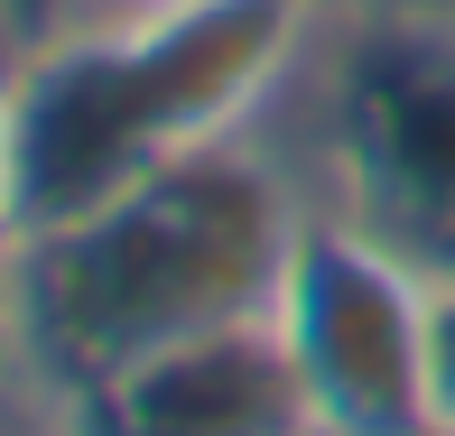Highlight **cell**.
Wrapping results in <instances>:
<instances>
[{
  "mask_svg": "<svg viewBox=\"0 0 455 436\" xmlns=\"http://www.w3.org/2000/svg\"><path fill=\"white\" fill-rule=\"evenodd\" d=\"M325 19H363V10H427V0H316Z\"/></svg>",
  "mask_w": 455,
  "mask_h": 436,
  "instance_id": "10",
  "label": "cell"
},
{
  "mask_svg": "<svg viewBox=\"0 0 455 436\" xmlns=\"http://www.w3.org/2000/svg\"><path fill=\"white\" fill-rule=\"evenodd\" d=\"M307 204L316 186L288 131H251L121 186L75 223L19 233L0 251V325L37 408L56 418L168 344L260 325Z\"/></svg>",
  "mask_w": 455,
  "mask_h": 436,
  "instance_id": "1",
  "label": "cell"
},
{
  "mask_svg": "<svg viewBox=\"0 0 455 436\" xmlns=\"http://www.w3.org/2000/svg\"><path fill=\"white\" fill-rule=\"evenodd\" d=\"M279 121L307 186L455 279V0L325 19Z\"/></svg>",
  "mask_w": 455,
  "mask_h": 436,
  "instance_id": "3",
  "label": "cell"
},
{
  "mask_svg": "<svg viewBox=\"0 0 455 436\" xmlns=\"http://www.w3.org/2000/svg\"><path fill=\"white\" fill-rule=\"evenodd\" d=\"M0 56H19V10L0 0Z\"/></svg>",
  "mask_w": 455,
  "mask_h": 436,
  "instance_id": "11",
  "label": "cell"
},
{
  "mask_svg": "<svg viewBox=\"0 0 455 436\" xmlns=\"http://www.w3.org/2000/svg\"><path fill=\"white\" fill-rule=\"evenodd\" d=\"M0 436H56V418L37 408V390L19 381V353H10V325H0Z\"/></svg>",
  "mask_w": 455,
  "mask_h": 436,
  "instance_id": "7",
  "label": "cell"
},
{
  "mask_svg": "<svg viewBox=\"0 0 455 436\" xmlns=\"http://www.w3.org/2000/svg\"><path fill=\"white\" fill-rule=\"evenodd\" d=\"M56 436H307V408L260 316L112 371L102 390L56 408Z\"/></svg>",
  "mask_w": 455,
  "mask_h": 436,
  "instance_id": "5",
  "label": "cell"
},
{
  "mask_svg": "<svg viewBox=\"0 0 455 436\" xmlns=\"http://www.w3.org/2000/svg\"><path fill=\"white\" fill-rule=\"evenodd\" d=\"M427 408L437 427H455V279H437V306H427Z\"/></svg>",
  "mask_w": 455,
  "mask_h": 436,
  "instance_id": "6",
  "label": "cell"
},
{
  "mask_svg": "<svg viewBox=\"0 0 455 436\" xmlns=\"http://www.w3.org/2000/svg\"><path fill=\"white\" fill-rule=\"evenodd\" d=\"M316 37V0H177L121 19H56L10 56L19 233L75 223L196 149L279 131Z\"/></svg>",
  "mask_w": 455,
  "mask_h": 436,
  "instance_id": "2",
  "label": "cell"
},
{
  "mask_svg": "<svg viewBox=\"0 0 455 436\" xmlns=\"http://www.w3.org/2000/svg\"><path fill=\"white\" fill-rule=\"evenodd\" d=\"M427 436H455V427H427Z\"/></svg>",
  "mask_w": 455,
  "mask_h": 436,
  "instance_id": "12",
  "label": "cell"
},
{
  "mask_svg": "<svg viewBox=\"0 0 455 436\" xmlns=\"http://www.w3.org/2000/svg\"><path fill=\"white\" fill-rule=\"evenodd\" d=\"M121 10H177V0H66V19H121Z\"/></svg>",
  "mask_w": 455,
  "mask_h": 436,
  "instance_id": "9",
  "label": "cell"
},
{
  "mask_svg": "<svg viewBox=\"0 0 455 436\" xmlns=\"http://www.w3.org/2000/svg\"><path fill=\"white\" fill-rule=\"evenodd\" d=\"M427 279L409 251H390L371 223L344 204H307L298 242H288L270 335L288 353L307 436H427Z\"/></svg>",
  "mask_w": 455,
  "mask_h": 436,
  "instance_id": "4",
  "label": "cell"
},
{
  "mask_svg": "<svg viewBox=\"0 0 455 436\" xmlns=\"http://www.w3.org/2000/svg\"><path fill=\"white\" fill-rule=\"evenodd\" d=\"M19 242V131H10V56H0V251Z\"/></svg>",
  "mask_w": 455,
  "mask_h": 436,
  "instance_id": "8",
  "label": "cell"
}]
</instances>
